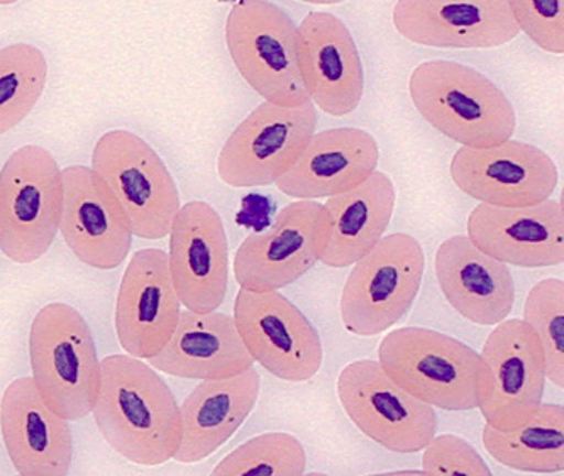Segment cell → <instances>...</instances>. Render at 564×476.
I'll return each mask as SVG.
<instances>
[{"mask_svg":"<svg viewBox=\"0 0 564 476\" xmlns=\"http://www.w3.org/2000/svg\"><path fill=\"white\" fill-rule=\"evenodd\" d=\"M100 371L93 414L107 444L134 465L160 466L173 459L182 419L162 375L131 355L107 356Z\"/></svg>","mask_w":564,"mask_h":476,"instance_id":"1","label":"cell"},{"mask_svg":"<svg viewBox=\"0 0 564 476\" xmlns=\"http://www.w3.org/2000/svg\"><path fill=\"white\" fill-rule=\"evenodd\" d=\"M409 94L419 115L462 147H497L516 132L509 97L471 66L447 60L421 63L409 78Z\"/></svg>","mask_w":564,"mask_h":476,"instance_id":"2","label":"cell"},{"mask_svg":"<svg viewBox=\"0 0 564 476\" xmlns=\"http://www.w3.org/2000/svg\"><path fill=\"white\" fill-rule=\"evenodd\" d=\"M378 363L422 402L449 412L478 409L487 383L480 353L427 327H400L381 339Z\"/></svg>","mask_w":564,"mask_h":476,"instance_id":"3","label":"cell"},{"mask_svg":"<svg viewBox=\"0 0 564 476\" xmlns=\"http://www.w3.org/2000/svg\"><path fill=\"white\" fill-rule=\"evenodd\" d=\"M33 380L46 405L66 421L93 414L100 392V359L93 331L72 305H44L30 329Z\"/></svg>","mask_w":564,"mask_h":476,"instance_id":"4","label":"cell"},{"mask_svg":"<svg viewBox=\"0 0 564 476\" xmlns=\"http://www.w3.org/2000/svg\"><path fill=\"white\" fill-rule=\"evenodd\" d=\"M63 213L62 170L36 144L19 148L0 170V249L14 263L48 253Z\"/></svg>","mask_w":564,"mask_h":476,"instance_id":"5","label":"cell"},{"mask_svg":"<svg viewBox=\"0 0 564 476\" xmlns=\"http://www.w3.org/2000/svg\"><path fill=\"white\" fill-rule=\"evenodd\" d=\"M229 55L246 84L267 102H311L297 55V24L270 0H242L226 21Z\"/></svg>","mask_w":564,"mask_h":476,"instance_id":"6","label":"cell"},{"mask_svg":"<svg viewBox=\"0 0 564 476\" xmlns=\"http://www.w3.org/2000/svg\"><path fill=\"white\" fill-rule=\"evenodd\" d=\"M424 248L405 232L383 236L352 264L341 293V321L356 336L392 329L411 311L424 279Z\"/></svg>","mask_w":564,"mask_h":476,"instance_id":"7","label":"cell"},{"mask_svg":"<svg viewBox=\"0 0 564 476\" xmlns=\"http://www.w3.org/2000/svg\"><path fill=\"white\" fill-rule=\"evenodd\" d=\"M93 170L121 202L132 235L151 241L170 235L182 207L178 187L169 166L141 136L124 129L100 136Z\"/></svg>","mask_w":564,"mask_h":476,"instance_id":"8","label":"cell"},{"mask_svg":"<svg viewBox=\"0 0 564 476\" xmlns=\"http://www.w3.org/2000/svg\"><path fill=\"white\" fill-rule=\"evenodd\" d=\"M317 121L312 102L283 107L264 100L224 143L217 156L219 178L232 188L275 185L304 153Z\"/></svg>","mask_w":564,"mask_h":476,"instance_id":"9","label":"cell"},{"mask_svg":"<svg viewBox=\"0 0 564 476\" xmlns=\"http://www.w3.org/2000/svg\"><path fill=\"white\" fill-rule=\"evenodd\" d=\"M336 387L352 424L386 450L414 455L437 434L436 409L403 390L373 359L349 363Z\"/></svg>","mask_w":564,"mask_h":476,"instance_id":"10","label":"cell"},{"mask_svg":"<svg viewBox=\"0 0 564 476\" xmlns=\"http://www.w3.org/2000/svg\"><path fill=\"white\" fill-rule=\"evenodd\" d=\"M330 219L324 204H286L270 228L253 232L235 255V279L241 289L272 292L307 275L329 241Z\"/></svg>","mask_w":564,"mask_h":476,"instance_id":"11","label":"cell"},{"mask_svg":"<svg viewBox=\"0 0 564 476\" xmlns=\"http://www.w3.org/2000/svg\"><path fill=\"white\" fill-rule=\"evenodd\" d=\"M232 320L246 349L268 374L290 383L319 374L324 359L319 333L280 290L239 289Z\"/></svg>","mask_w":564,"mask_h":476,"instance_id":"12","label":"cell"},{"mask_svg":"<svg viewBox=\"0 0 564 476\" xmlns=\"http://www.w3.org/2000/svg\"><path fill=\"white\" fill-rule=\"evenodd\" d=\"M480 356L487 383L478 409L491 428L516 429L538 412L546 390V359L538 334L524 320L502 321Z\"/></svg>","mask_w":564,"mask_h":476,"instance_id":"13","label":"cell"},{"mask_svg":"<svg viewBox=\"0 0 564 476\" xmlns=\"http://www.w3.org/2000/svg\"><path fill=\"white\" fill-rule=\"evenodd\" d=\"M449 175L463 194L495 207L535 206L551 198L560 184L553 158L516 140L490 148H459L451 160Z\"/></svg>","mask_w":564,"mask_h":476,"instance_id":"14","label":"cell"},{"mask_svg":"<svg viewBox=\"0 0 564 476\" xmlns=\"http://www.w3.org/2000/svg\"><path fill=\"white\" fill-rule=\"evenodd\" d=\"M169 264L180 304L219 311L229 286V242L223 217L207 202L180 207L170 229Z\"/></svg>","mask_w":564,"mask_h":476,"instance_id":"15","label":"cell"},{"mask_svg":"<svg viewBox=\"0 0 564 476\" xmlns=\"http://www.w3.org/2000/svg\"><path fill=\"white\" fill-rule=\"evenodd\" d=\"M63 213L59 229L72 253L100 271L124 263L132 246V228L121 202L93 166L62 170Z\"/></svg>","mask_w":564,"mask_h":476,"instance_id":"16","label":"cell"},{"mask_svg":"<svg viewBox=\"0 0 564 476\" xmlns=\"http://www.w3.org/2000/svg\"><path fill=\"white\" fill-rule=\"evenodd\" d=\"M180 312L169 253L150 248L132 255L116 302V333L122 349L134 358H153L175 333Z\"/></svg>","mask_w":564,"mask_h":476,"instance_id":"17","label":"cell"},{"mask_svg":"<svg viewBox=\"0 0 564 476\" xmlns=\"http://www.w3.org/2000/svg\"><path fill=\"white\" fill-rule=\"evenodd\" d=\"M397 33L431 48H499L521 30L507 0H397Z\"/></svg>","mask_w":564,"mask_h":476,"instance_id":"18","label":"cell"},{"mask_svg":"<svg viewBox=\"0 0 564 476\" xmlns=\"http://www.w3.org/2000/svg\"><path fill=\"white\" fill-rule=\"evenodd\" d=\"M297 55L305 93L334 118L351 115L365 93V71L355 37L329 12H312L297 26Z\"/></svg>","mask_w":564,"mask_h":476,"instance_id":"19","label":"cell"},{"mask_svg":"<svg viewBox=\"0 0 564 476\" xmlns=\"http://www.w3.org/2000/svg\"><path fill=\"white\" fill-rule=\"evenodd\" d=\"M466 236L484 253L522 268L561 267L564 261L563 202L546 198L528 207L478 204L469 213Z\"/></svg>","mask_w":564,"mask_h":476,"instance_id":"20","label":"cell"},{"mask_svg":"<svg viewBox=\"0 0 564 476\" xmlns=\"http://www.w3.org/2000/svg\"><path fill=\"white\" fill-rule=\"evenodd\" d=\"M0 433L19 475L65 476L74 458L70 421L46 405L33 377L12 381L0 400Z\"/></svg>","mask_w":564,"mask_h":476,"instance_id":"21","label":"cell"},{"mask_svg":"<svg viewBox=\"0 0 564 476\" xmlns=\"http://www.w3.org/2000/svg\"><path fill=\"white\" fill-rule=\"evenodd\" d=\"M441 292L469 323L497 326L516 304V280L509 264L484 253L468 236H451L434 258Z\"/></svg>","mask_w":564,"mask_h":476,"instance_id":"22","label":"cell"},{"mask_svg":"<svg viewBox=\"0 0 564 476\" xmlns=\"http://www.w3.org/2000/svg\"><path fill=\"white\" fill-rule=\"evenodd\" d=\"M380 163V148L370 132L336 128L315 132L297 163L275 187L295 201H319L351 191Z\"/></svg>","mask_w":564,"mask_h":476,"instance_id":"23","label":"cell"},{"mask_svg":"<svg viewBox=\"0 0 564 476\" xmlns=\"http://www.w3.org/2000/svg\"><path fill=\"white\" fill-rule=\"evenodd\" d=\"M156 371L185 380L228 378L254 367L231 315L180 312L178 324L162 351L148 359Z\"/></svg>","mask_w":564,"mask_h":476,"instance_id":"24","label":"cell"},{"mask_svg":"<svg viewBox=\"0 0 564 476\" xmlns=\"http://www.w3.org/2000/svg\"><path fill=\"white\" fill-rule=\"evenodd\" d=\"M260 390L254 367L235 377L202 380L180 405L182 440L173 459L198 463L213 456L250 418Z\"/></svg>","mask_w":564,"mask_h":476,"instance_id":"25","label":"cell"},{"mask_svg":"<svg viewBox=\"0 0 564 476\" xmlns=\"http://www.w3.org/2000/svg\"><path fill=\"white\" fill-rule=\"evenodd\" d=\"M395 204L393 180L378 170L351 191L327 198L330 232L321 263L348 268L367 257L386 236Z\"/></svg>","mask_w":564,"mask_h":476,"instance_id":"26","label":"cell"},{"mask_svg":"<svg viewBox=\"0 0 564 476\" xmlns=\"http://www.w3.org/2000/svg\"><path fill=\"white\" fill-rule=\"evenodd\" d=\"M488 455L516 472H564V409L561 403H541L538 412L510 431L485 424L481 434Z\"/></svg>","mask_w":564,"mask_h":476,"instance_id":"27","label":"cell"},{"mask_svg":"<svg viewBox=\"0 0 564 476\" xmlns=\"http://www.w3.org/2000/svg\"><path fill=\"white\" fill-rule=\"evenodd\" d=\"M48 62L40 48L15 43L0 50V136L21 125L43 97Z\"/></svg>","mask_w":564,"mask_h":476,"instance_id":"28","label":"cell"},{"mask_svg":"<svg viewBox=\"0 0 564 476\" xmlns=\"http://www.w3.org/2000/svg\"><path fill=\"white\" fill-rule=\"evenodd\" d=\"M307 469L304 444L289 433H264L224 456L213 475L299 476Z\"/></svg>","mask_w":564,"mask_h":476,"instance_id":"29","label":"cell"},{"mask_svg":"<svg viewBox=\"0 0 564 476\" xmlns=\"http://www.w3.org/2000/svg\"><path fill=\"white\" fill-rule=\"evenodd\" d=\"M524 321L538 334L546 359V378L564 389V282L544 279L535 283L524 304Z\"/></svg>","mask_w":564,"mask_h":476,"instance_id":"30","label":"cell"},{"mask_svg":"<svg viewBox=\"0 0 564 476\" xmlns=\"http://www.w3.org/2000/svg\"><path fill=\"white\" fill-rule=\"evenodd\" d=\"M521 33L553 55L564 53V0H507Z\"/></svg>","mask_w":564,"mask_h":476,"instance_id":"31","label":"cell"},{"mask_svg":"<svg viewBox=\"0 0 564 476\" xmlns=\"http://www.w3.org/2000/svg\"><path fill=\"white\" fill-rule=\"evenodd\" d=\"M422 473L427 475H491L477 447L453 434L434 436L422 450Z\"/></svg>","mask_w":564,"mask_h":476,"instance_id":"32","label":"cell"},{"mask_svg":"<svg viewBox=\"0 0 564 476\" xmlns=\"http://www.w3.org/2000/svg\"><path fill=\"white\" fill-rule=\"evenodd\" d=\"M301 2H307V4L315 6H336L341 4L345 0H301Z\"/></svg>","mask_w":564,"mask_h":476,"instance_id":"33","label":"cell"},{"mask_svg":"<svg viewBox=\"0 0 564 476\" xmlns=\"http://www.w3.org/2000/svg\"><path fill=\"white\" fill-rule=\"evenodd\" d=\"M15 2H18V0H0V6H11L15 4Z\"/></svg>","mask_w":564,"mask_h":476,"instance_id":"34","label":"cell"}]
</instances>
